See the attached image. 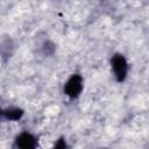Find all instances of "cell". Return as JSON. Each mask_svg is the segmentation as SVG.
I'll return each instance as SVG.
<instances>
[{"instance_id":"obj_6","label":"cell","mask_w":149,"mask_h":149,"mask_svg":"<svg viewBox=\"0 0 149 149\" xmlns=\"http://www.w3.org/2000/svg\"><path fill=\"white\" fill-rule=\"evenodd\" d=\"M65 147H66V143L63 140H59L58 143L55 144V148H65Z\"/></svg>"},{"instance_id":"obj_2","label":"cell","mask_w":149,"mask_h":149,"mask_svg":"<svg viewBox=\"0 0 149 149\" xmlns=\"http://www.w3.org/2000/svg\"><path fill=\"white\" fill-rule=\"evenodd\" d=\"M83 90V79L79 74H73L65 84L64 92L71 98H76L80 94Z\"/></svg>"},{"instance_id":"obj_4","label":"cell","mask_w":149,"mask_h":149,"mask_svg":"<svg viewBox=\"0 0 149 149\" xmlns=\"http://www.w3.org/2000/svg\"><path fill=\"white\" fill-rule=\"evenodd\" d=\"M1 114L7 119V120H19L22 114H23V111L20 109V108H8L6 111H2Z\"/></svg>"},{"instance_id":"obj_7","label":"cell","mask_w":149,"mask_h":149,"mask_svg":"<svg viewBox=\"0 0 149 149\" xmlns=\"http://www.w3.org/2000/svg\"><path fill=\"white\" fill-rule=\"evenodd\" d=\"M1 112H2V111H1V109H0V114H1Z\"/></svg>"},{"instance_id":"obj_1","label":"cell","mask_w":149,"mask_h":149,"mask_svg":"<svg viewBox=\"0 0 149 149\" xmlns=\"http://www.w3.org/2000/svg\"><path fill=\"white\" fill-rule=\"evenodd\" d=\"M112 68L114 71V74L118 79V81H123L126 76H127V62L125 59V57L120 54H116L113 56L112 58Z\"/></svg>"},{"instance_id":"obj_3","label":"cell","mask_w":149,"mask_h":149,"mask_svg":"<svg viewBox=\"0 0 149 149\" xmlns=\"http://www.w3.org/2000/svg\"><path fill=\"white\" fill-rule=\"evenodd\" d=\"M16 146L22 149H30L36 147V139L29 133H22L16 139Z\"/></svg>"},{"instance_id":"obj_5","label":"cell","mask_w":149,"mask_h":149,"mask_svg":"<svg viewBox=\"0 0 149 149\" xmlns=\"http://www.w3.org/2000/svg\"><path fill=\"white\" fill-rule=\"evenodd\" d=\"M43 50H44L45 55H51L54 52V50H55V45L52 43H50V42H47L44 44V47H43Z\"/></svg>"}]
</instances>
